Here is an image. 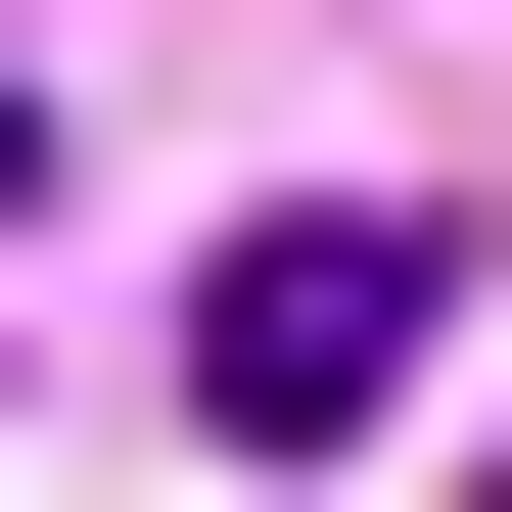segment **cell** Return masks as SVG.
Returning a JSON list of instances; mask_svg holds the SVG:
<instances>
[{
    "mask_svg": "<svg viewBox=\"0 0 512 512\" xmlns=\"http://www.w3.org/2000/svg\"><path fill=\"white\" fill-rule=\"evenodd\" d=\"M466 512H512V466H466Z\"/></svg>",
    "mask_w": 512,
    "mask_h": 512,
    "instance_id": "obj_2",
    "label": "cell"
},
{
    "mask_svg": "<svg viewBox=\"0 0 512 512\" xmlns=\"http://www.w3.org/2000/svg\"><path fill=\"white\" fill-rule=\"evenodd\" d=\"M187 419H233V466H373V419H419V233H233V280H187Z\"/></svg>",
    "mask_w": 512,
    "mask_h": 512,
    "instance_id": "obj_1",
    "label": "cell"
}]
</instances>
